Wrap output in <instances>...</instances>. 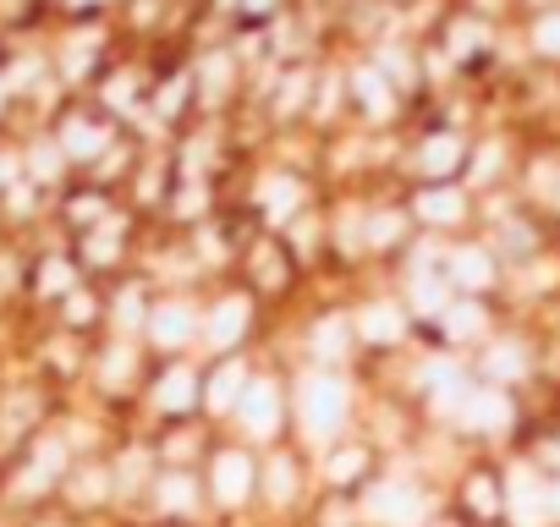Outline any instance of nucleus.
<instances>
[{"mask_svg": "<svg viewBox=\"0 0 560 527\" xmlns=\"http://www.w3.org/2000/svg\"><path fill=\"white\" fill-rule=\"evenodd\" d=\"M298 198H303V187H298V181H269V192H264L269 220H287V214L298 209Z\"/></svg>", "mask_w": 560, "mask_h": 527, "instance_id": "nucleus-14", "label": "nucleus"}, {"mask_svg": "<svg viewBox=\"0 0 560 527\" xmlns=\"http://www.w3.org/2000/svg\"><path fill=\"white\" fill-rule=\"evenodd\" d=\"M78 7H89V0H78Z\"/></svg>", "mask_w": 560, "mask_h": 527, "instance_id": "nucleus-40", "label": "nucleus"}, {"mask_svg": "<svg viewBox=\"0 0 560 527\" xmlns=\"http://www.w3.org/2000/svg\"><path fill=\"white\" fill-rule=\"evenodd\" d=\"M462 160V143L456 138H429V149H423V165L429 171H451Z\"/></svg>", "mask_w": 560, "mask_h": 527, "instance_id": "nucleus-16", "label": "nucleus"}, {"mask_svg": "<svg viewBox=\"0 0 560 527\" xmlns=\"http://www.w3.org/2000/svg\"><path fill=\"white\" fill-rule=\"evenodd\" d=\"M100 494H105V478H100V472L78 483V500H100Z\"/></svg>", "mask_w": 560, "mask_h": 527, "instance_id": "nucleus-32", "label": "nucleus"}, {"mask_svg": "<svg viewBox=\"0 0 560 527\" xmlns=\"http://www.w3.org/2000/svg\"><path fill=\"white\" fill-rule=\"evenodd\" d=\"M176 105H182V83H171V89H165V99H160V110H176Z\"/></svg>", "mask_w": 560, "mask_h": 527, "instance_id": "nucleus-37", "label": "nucleus"}, {"mask_svg": "<svg viewBox=\"0 0 560 527\" xmlns=\"http://www.w3.org/2000/svg\"><path fill=\"white\" fill-rule=\"evenodd\" d=\"M198 209H203V192H198V187H192V192H182V214H198Z\"/></svg>", "mask_w": 560, "mask_h": 527, "instance_id": "nucleus-35", "label": "nucleus"}, {"mask_svg": "<svg viewBox=\"0 0 560 527\" xmlns=\"http://www.w3.org/2000/svg\"><path fill=\"white\" fill-rule=\"evenodd\" d=\"M127 363H132V358L116 347V352H110V363H105V379H110V385H121V379H127Z\"/></svg>", "mask_w": 560, "mask_h": 527, "instance_id": "nucleus-28", "label": "nucleus"}, {"mask_svg": "<svg viewBox=\"0 0 560 527\" xmlns=\"http://www.w3.org/2000/svg\"><path fill=\"white\" fill-rule=\"evenodd\" d=\"M369 516H380V522H390V527H418L423 500L407 494V489H374V494H369Z\"/></svg>", "mask_w": 560, "mask_h": 527, "instance_id": "nucleus-2", "label": "nucleus"}, {"mask_svg": "<svg viewBox=\"0 0 560 527\" xmlns=\"http://www.w3.org/2000/svg\"><path fill=\"white\" fill-rule=\"evenodd\" d=\"M160 494H165V505H171V511H187V505H192V483H187V478H165V483H160Z\"/></svg>", "mask_w": 560, "mask_h": 527, "instance_id": "nucleus-20", "label": "nucleus"}, {"mask_svg": "<svg viewBox=\"0 0 560 527\" xmlns=\"http://www.w3.org/2000/svg\"><path fill=\"white\" fill-rule=\"evenodd\" d=\"M494 374H516V352H511V347L494 352Z\"/></svg>", "mask_w": 560, "mask_h": 527, "instance_id": "nucleus-34", "label": "nucleus"}, {"mask_svg": "<svg viewBox=\"0 0 560 527\" xmlns=\"http://www.w3.org/2000/svg\"><path fill=\"white\" fill-rule=\"evenodd\" d=\"M418 209H423V220H434V225H445V220H462V192H423L418 198Z\"/></svg>", "mask_w": 560, "mask_h": 527, "instance_id": "nucleus-11", "label": "nucleus"}, {"mask_svg": "<svg viewBox=\"0 0 560 527\" xmlns=\"http://www.w3.org/2000/svg\"><path fill=\"white\" fill-rule=\"evenodd\" d=\"M396 231H401L396 214H380V220H374V242H396Z\"/></svg>", "mask_w": 560, "mask_h": 527, "instance_id": "nucleus-29", "label": "nucleus"}, {"mask_svg": "<svg viewBox=\"0 0 560 527\" xmlns=\"http://www.w3.org/2000/svg\"><path fill=\"white\" fill-rule=\"evenodd\" d=\"M34 171H39V176H56V171H61V154H56V149H34Z\"/></svg>", "mask_w": 560, "mask_h": 527, "instance_id": "nucleus-27", "label": "nucleus"}, {"mask_svg": "<svg viewBox=\"0 0 560 527\" xmlns=\"http://www.w3.org/2000/svg\"><path fill=\"white\" fill-rule=\"evenodd\" d=\"M192 374L187 368H176V374H165V385H160V407L165 412H182V407H192Z\"/></svg>", "mask_w": 560, "mask_h": 527, "instance_id": "nucleus-12", "label": "nucleus"}, {"mask_svg": "<svg viewBox=\"0 0 560 527\" xmlns=\"http://www.w3.org/2000/svg\"><path fill=\"white\" fill-rule=\"evenodd\" d=\"M538 45H544V50H560V17L538 23Z\"/></svg>", "mask_w": 560, "mask_h": 527, "instance_id": "nucleus-30", "label": "nucleus"}, {"mask_svg": "<svg viewBox=\"0 0 560 527\" xmlns=\"http://www.w3.org/2000/svg\"><path fill=\"white\" fill-rule=\"evenodd\" d=\"M225 83H231L225 56H209V61H203V99H220V94H225Z\"/></svg>", "mask_w": 560, "mask_h": 527, "instance_id": "nucleus-18", "label": "nucleus"}, {"mask_svg": "<svg viewBox=\"0 0 560 527\" xmlns=\"http://www.w3.org/2000/svg\"><path fill=\"white\" fill-rule=\"evenodd\" d=\"M127 94H132V83H127V78H116V83H110V105H121V110H127V105H132Z\"/></svg>", "mask_w": 560, "mask_h": 527, "instance_id": "nucleus-33", "label": "nucleus"}, {"mask_svg": "<svg viewBox=\"0 0 560 527\" xmlns=\"http://www.w3.org/2000/svg\"><path fill=\"white\" fill-rule=\"evenodd\" d=\"M269 494H275V500H292V494H298V472H292V461H280V456L269 461Z\"/></svg>", "mask_w": 560, "mask_h": 527, "instance_id": "nucleus-17", "label": "nucleus"}, {"mask_svg": "<svg viewBox=\"0 0 560 527\" xmlns=\"http://www.w3.org/2000/svg\"><path fill=\"white\" fill-rule=\"evenodd\" d=\"M472 505H478V511H494V483L478 478V483H472Z\"/></svg>", "mask_w": 560, "mask_h": 527, "instance_id": "nucleus-31", "label": "nucleus"}, {"mask_svg": "<svg viewBox=\"0 0 560 527\" xmlns=\"http://www.w3.org/2000/svg\"><path fill=\"white\" fill-rule=\"evenodd\" d=\"M89 258H94V264H110V258H116V236H110V231H105V236H89Z\"/></svg>", "mask_w": 560, "mask_h": 527, "instance_id": "nucleus-23", "label": "nucleus"}, {"mask_svg": "<svg viewBox=\"0 0 560 527\" xmlns=\"http://www.w3.org/2000/svg\"><path fill=\"white\" fill-rule=\"evenodd\" d=\"M242 396H247V390H242V368L225 363V368L214 374V385H209V407L225 412V407H242Z\"/></svg>", "mask_w": 560, "mask_h": 527, "instance_id": "nucleus-8", "label": "nucleus"}, {"mask_svg": "<svg viewBox=\"0 0 560 527\" xmlns=\"http://www.w3.org/2000/svg\"><path fill=\"white\" fill-rule=\"evenodd\" d=\"M242 319H247V303H242V297H231V303H220V308H214V325H209V336L225 347V341H236V336H242Z\"/></svg>", "mask_w": 560, "mask_h": 527, "instance_id": "nucleus-9", "label": "nucleus"}, {"mask_svg": "<svg viewBox=\"0 0 560 527\" xmlns=\"http://www.w3.org/2000/svg\"><path fill=\"white\" fill-rule=\"evenodd\" d=\"M187 336H192V308L165 303V308L154 314V341H160V347H182Z\"/></svg>", "mask_w": 560, "mask_h": 527, "instance_id": "nucleus-5", "label": "nucleus"}, {"mask_svg": "<svg viewBox=\"0 0 560 527\" xmlns=\"http://www.w3.org/2000/svg\"><path fill=\"white\" fill-rule=\"evenodd\" d=\"M352 472H363V450H341V456L330 461V478H336V483H352Z\"/></svg>", "mask_w": 560, "mask_h": 527, "instance_id": "nucleus-21", "label": "nucleus"}, {"mask_svg": "<svg viewBox=\"0 0 560 527\" xmlns=\"http://www.w3.org/2000/svg\"><path fill=\"white\" fill-rule=\"evenodd\" d=\"M451 264H456V281H462V286H489V276H494V270H489V258H483L478 247H462Z\"/></svg>", "mask_w": 560, "mask_h": 527, "instance_id": "nucleus-10", "label": "nucleus"}, {"mask_svg": "<svg viewBox=\"0 0 560 527\" xmlns=\"http://www.w3.org/2000/svg\"><path fill=\"white\" fill-rule=\"evenodd\" d=\"M412 303H418V308H440V286L418 276V281H412Z\"/></svg>", "mask_w": 560, "mask_h": 527, "instance_id": "nucleus-24", "label": "nucleus"}, {"mask_svg": "<svg viewBox=\"0 0 560 527\" xmlns=\"http://www.w3.org/2000/svg\"><path fill=\"white\" fill-rule=\"evenodd\" d=\"M358 336H369V341H396V336H401V314L385 308V303H380V308H363V314H358Z\"/></svg>", "mask_w": 560, "mask_h": 527, "instance_id": "nucleus-7", "label": "nucleus"}, {"mask_svg": "<svg viewBox=\"0 0 560 527\" xmlns=\"http://www.w3.org/2000/svg\"><path fill=\"white\" fill-rule=\"evenodd\" d=\"M138 314H143L138 297H121V325H138Z\"/></svg>", "mask_w": 560, "mask_h": 527, "instance_id": "nucleus-36", "label": "nucleus"}, {"mask_svg": "<svg viewBox=\"0 0 560 527\" xmlns=\"http://www.w3.org/2000/svg\"><path fill=\"white\" fill-rule=\"evenodd\" d=\"M352 89H358V99H363L369 116H390V89H385V78H380L374 67H363V72L352 78Z\"/></svg>", "mask_w": 560, "mask_h": 527, "instance_id": "nucleus-6", "label": "nucleus"}, {"mask_svg": "<svg viewBox=\"0 0 560 527\" xmlns=\"http://www.w3.org/2000/svg\"><path fill=\"white\" fill-rule=\"evenodd\" d=\"M247 7H275V0H247Z\"/></svg>", "mask_w": 560, "mask_h": 527, "instance_id": "nucleus-39", "label": "nucleus"}, {"mask_svg": "<svg viewBox=\"0 0 560 527\" xmlns=\"http://www.w3.org/2000/svg\"><path fill=\"white\" fill-rule=\"evenodd\" d=\"M445 330H451V336H472V330H478V308H456V314L445 319Z\"/></svg>", "mask_w": 560, "mask_h": 527, "instance_id": "nucleus-22", "label": "nucleus"}, {"mask_svg": "<svg viewBox=\"0 0 560 527\" xmlns=\"http://www.w3.org/2000/svg\"><path fill=\"white\" fill-rule=\"evenodd\" d=\"M341 418H347V385L341 379H308L303 385V423H308V434H330V429H341Z\"/></svg>", "mask_w": 560, "mask_h": 527, "instance_id": "nucleus-1", "label": "nucleus"}, {"mask_svg": "<svg viewBox=\"0 0 560 527\" xmlns=\"http://www.w3.org/2000/svg\"><path fill=\"white\" fill-rule=\"evenodd\" d=\"M472 423L500 429V423H505V401H500V396H472Z\"/></svg>", "mask_w": 560, "mask_h": 527, "instance_id": "nucleus-19", "label": "nucleus"}, {"mask_svg": "<svg viewBox=\"0 0 560 527\" xmlns=\"http://www.w3.org/2000/svg\"><path fill=\"white\" fill-rule=\"evenodd\" d=\"M314 352H319V358H341V352H347V319H325V325L314 330Z\"/></svg>", "mask_w": 560, "mask_h": 527, "instance_id": "nucleus-15", "label": "nucleus"}, {"mask_svg": "<svg viewBox=\"0 0 560 527\" xmlns=\"http://www.w3.org/2000/svg\"><path fill=\"white\" fill-rule=\"evenodd\" d=\"M100 149H105V132H100V127H89V121H72V127H67V154L94 160Z\"/></svg>", "mask_w": 560, "mask_h": 527, "instance_id": "nucleus-13", "label": "nucleus"}, {"mask_svg": "<svg viewBox=\"0 0 560 527\" xmlns=\"http://www.w3.org/2000/svg\"><path fill=\"white\" fill-rule=\"evenodd\" d=\"M242 423H247L253 434H275V423H280V390H275V385H247V396H242Z\"/></svg>", "mask_w": 560, "mask_h": 527, "instance_id": "nucleus-3", "label": "nucleus"}, {"mask_svg": "<svg viewBox=\"0 0 560 527\" xmlns=\"http://www.w3.org/2000/svg\"><path fill=\"white\" fill-rule=\"evenodd\" d=\"M247 483H253V467H247V456H220L214 461V489H220V500L225 505H236V500H247Z\"/></svg>", "mask_w": 560, "mask_h": 527, "instance_id": "nucleus-4", "label": "nucleus"}, {"mask_svg": "<svg viewBox=\"0 0 560 527\" xmlns=\"http://www.w3.org/2000/svg\"><path fill=\"white\" fill-rule=\"evenodd\" d=\"M0 176H12V160H0Z\"/></svg>", "mask_w": 560, "mask_h": 527, "instance_id": "nucleus-38", "label": "nucleus"}, {"mask_svg": "<svg viewBox=\"0 0 560 527\" xmlns=\"http://www.w3.org/2000/svg\"><path fill=\"white\" fill-rule=\"evenodd\" d=\"M303 94H308V78H292L287 89H280V110H298V105H303Z\"/></svg>", "mask_w": 560, "mask_h": 527, "instance_id": "nucleus-25", "label": "nucleus"}, {"mask_svg": "<svg viewBox=\"0 0 560 527\" xmlns=\"http://www.w3.org/2000/svg\"><path fill=\"white\" fill-rule=\"evenodd\" d=\"M72 286V270L67 264H45V292H67Z\"/></svg>", "mask_w": 560, "mask_h": 527, "instance_id": "nucleus-26", "label": "nucleus"}]
</instances>
